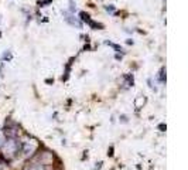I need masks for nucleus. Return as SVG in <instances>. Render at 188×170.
<instances>
[{"label": "nucleus", "mask_w": 188, "mask_h": 170, "mask_svg": "<svg viewBox=\"0 0 188 170\" xmlns=\"http://www.w3.org/2000/svg\"><path fill=\"white\" fill-rule=\"evenodd\" d=\"M24 170H47V163H44L43 160H40V162L28 164Z\"/></svg>", "instance_id": "f257e3e1"}, {"label": "nucleus", "mask_w": 188, "mask_h": 170, "mask_svg": "<svg viewBox=\"0 0 188 170\" xmlns=\"http://www.w3.org/2000/svg\"><path fill=\"white\" fill-rule=\"evenodd\" d=\"M144 102H146V98H143V97L137 98V99H136V107L139 108V105H140V103H144Z\"/></svg>", "instance_id": "7ed1b4c3"}, {"label": "nucleus", "mask_w": 188, "mask_h": 170, "mask_svg": "<svg viewBox=\"0 0 188 170\" xmlns=\"http://www.w3.org/2000/svg\"><path fill=\"white\" fill-rule=\"evenodd\" d=\"M0 163H6V159L3 157V155L0 153Z\"/></svg>", "instance_id": "20e7f679"}, {"label": "nucleus", "mask_w": 188, "mask_h": 170, "mask_svg": "<svg viewBox=\"0 0 188 170\" xmlns=\"http://www.w3.org/2000/svg\"><path fill=\"white\" fill-rule=\"evenodd\" d=\"M164 71H165V68H161V71H160V82H163V84L165 82V78H164Z\"/></svg>", "instance_id": "f03ea898"}]
</instances>
